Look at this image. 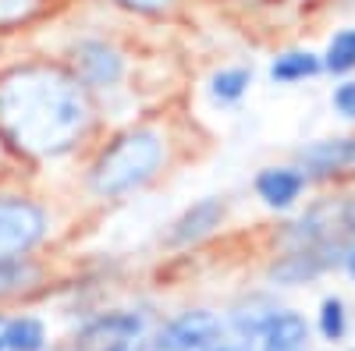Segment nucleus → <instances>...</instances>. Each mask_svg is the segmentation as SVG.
I'll list each match as a JSON object with an SVG mask.
<instances>
[{"label": "nucleus", "mask_w": 355, "mask_h": 351, "mask_svg": "<svg viewBox=\"0 0 355 351\" xmlns=\"http://www.w3.org/2000/svg\"><path fill=\"white\" fill-rule=\"evenodd\" d=\"M89 103L75 78L57 68H18L0 82V132L25 153H61L82 135Z\"/></svg>", "instance_id": "nucleus-1"}, {"label": "nucleus", "mask_w": 355, "mask_h": 351, "mask_svg": "<svg viewBox=\"0 0 355 351\" xmlns=\"http://www.w3.org/2000/svg\"><path fill=\"white\" fill-rule=\"evenodd\" d=\"M164 160V142L153 132L121 135L93 167V188L100 195H125L153 178L157 163Z\"/></svg>", "instance_id": "nucleus-2"}, {"label": "nucleus", "mask_w": 355, "mask_h": 351, "mask_svg": "<svg viewBox=\"0 0 355 351\" xmlns=\"http://www.w3.org/2000/svg\"><path fill=\"white\" fill-rule=\"evenodd\" d=\"M46 234V213L28 199L0 195V259H21Z\"/></svg>", "instance_id": "nucleus-3"}, {"label": "nucleus", "mask_w": 355, "mask_h": 351, "mask_svg": "<svg viewBox=\"0 0 355 351\" xmlns=\"http://www.w3.org/2000/svg\"><path fill=\"white\" fill-rule=\"evenodd\" d=\"M220 337V319L206 309H192V312H182L178 319L160 330L157 337V351H202L217 344Z\"/></svg>", "instance_id": "nucleus-4"}, {"label": "nucleus", "mask_w": 355, "mask_h": 351, "mask_svg": "<svg viewBox=\"0 0 355 351\" xmlns=\"http://www.w3.org/2000/svg\"><path fill=\"white\" fill-rule=\"evenodd\" d=\"M78 75L89 85H110L121 78V57L107 43H82L78 46Z\"/></svg>", "instance_id": "nucleus-5"}, {"label": "nucleus", "mask_w": 355, "mask_h": 351, "mask_svg": "<svg viewBox=\"0 0 355 351\" xmlns=\"http://www.w3.org/2000/svg\"><path fill=\"white\" fill-rule=\"evenodd\" d=\"M220 217H224V210H220V202L217 199H202V202H196V206L174 224V231H171V245H189V242H196V238H202V234H210L217 224H220Z\"/></svg>", "instance_id": "nucleus-6"}, {"label": "nucleus", "mask_w": 355, "mask_h": 351, "mask_svg": "<svg viewBox=\"0 0 355 351\" xmlns=\"http://www.w3.org/2000/svg\"><path fill=\"white\" fill-rule=\"evenodd\" d=\"M306 341H309L306 319L295 316V312H284V316L270 319V327H266V348L263 351H302Z\"/></svg>", "instance_id": "nucleus-7"}, {"label": "nucleus", "mask_w": 355, "mask_h": 351, "mask_svg": "<svg viewBox=\"0 0 355 351\" xmlns=\"http://www.w3.org/2000/svg\"><path fill=\"white\" fill-rule=\"evenodd\" d=\"M306 163L316 174H331V170H352L355 167V138H341V142H320L313 150L302 153Z\"/></svg>", "instance_id": "nucleus-8"}, {"label": "nucleus", "mask_w": 355, "mask_h": 351, "mask_svg": "<svg viewBox=\"0 0 355 351\" xmlns=\"http://www.w3.org/2000/svg\"><path fill=\"white\" fill-rule=\"evenodd\" d=\"M259 195L270 202V206H288V202L299 195L302 188V178L295 170H263L259 181H256Z\"/></svg>", "instance_id": "nucleus-9"}, {"label": "nucleus", "mask_w": 355, "mask_h": 351, "mask_svg": "<svg viewBox=\"0 0 355 351\" xmlns=\"http://www.w3.org/2000/svg\"><path fill=\"white\" fill-rule=\"evenodd\" d=\"M46 327L36 316H15L8 319V351H43Z\"/></svg>", "instance_id": "nucleus-10"}, {"label": "nucleus", "mask_w": 355, "mask_h": 351, "mask_svg": "<svg viewBox=\"0 0 355 351\" xmlns=\"http://www.w3.org/2000/svg\"><path fill=\"white\" fill-rule=\"evenodd\" d=\"M316 71H320V61L313 53H284V57H277L274 68H270V75L277 82H299V78L316 75Z\"/></svg>", "instance_id": "nucleus-11"}, {"label": "nucleus", "mask_w": 355, "mask_h": 351, "mask_svg": "<svg viewBox=\"0 0 355 351\" xmlns=\"http://www.w3.org/2000/svg\"><path fill=\"white\" fill-rule=\"evenodd\" d=\"M36 280V267L21 259H0V295H15Z\"/></svg>", "instance_id": "nucleus-12"}, {"label": "nucleus", "mask_w": 355, "mask_h": 351, "mask_svg": "<svg viewBox=\"0 0 355 351\" xmlns=\"http://www.w3.org/2000/svg\"><path fill=\"white\" fill-rule=\"evenodd\" d=\"M327 68L331 71H352L355 68V28L338 33L327 46Z\"/></svg>", "instance_id": "nucleus-13"}, {"label": "nucleus", "mask_w": 355, "mask_h": 351, "mask_svg": "<svg viewBox=\"0 0 355 351\" xmlns=\"http://www.w3.org/2000/svg\"><path fill=\"white\" fill-rule=\"evenodd\" d=\"M245 85H249V75H245L242 68L220 71V75H214V96L224 100V103H231V100H239V96L245 93Z\"/></svg>", "instance_id": "nucleus-14"}, {"label": "nucleus", "mask_w": 355, "mask_h": 351, "mask_svg": "<svg viewBox=\"0 0 355 351\" xmlns=\"http://www.w3.org/2000/svg\"><path fill=\"white\" fill-rule=\"evenodd\" d=\"M320 327H323V334H327L331 341H338V337L345 334V309H341V302H338V298L323 302V312H320Z\"/></svg>", "instance_id": "nucleus-15"}, {"label": "nucleus", "mask_w": 355, "mask_h": 351, "mask_svg": "<svg viewBox=\"0 0 355 351\" xmlns=\"http://www.w3.org/2000/svg\"><path fill=\"white\" fill-rule=\"evenodd\" d=\"M334 103H338V110H341V114H348L352 121H355V82L341 85V89H338V96H334Z\"/></svg>", "instance_id": "nucleus-16"}, {"label": "nucleus", "mask_w": 355, "mask_h": 351, "mask_svg": "<svg viewBox=\"0 0 355 351\" xmlns=\"http://www.w3.org/2000/svg\"><path fill=\"white\" fill-rule=\"evenodd\" d=\"M121 4H128V8H139V11H160L167 0H121Z\"/></svg>", "instance_id": "nucleus-17"}, {"label": "nucleus", "mask_w": 355, "mask_h": 351, "mask_svg": "<svg viewBox=\"0 0 355 351\" xmlns=\"http://www.w3.org/2000/svg\"><path fill=\"white\" fill-rule=\"evenodd\" d=\"M103 351H139V341H135V337H128V341H114V344H107Z\"/></svg>", "instance_id": "nucleus-18"}, {"label": "nucleus", "mask_w": 355, "mask_h": 351, "mask_svg": "<svg viewBox=\"0 0 355 351\" xmlns=\"http://www.w3.org/2000/svg\"><path fill=\"white\" fill-rule=\"evenodd\" d=\"M0 351H8V316H0Z\"/></svg>", "instance_id": "nucleus-19"}, {"label": "nucleus", "mask_w": 355, "mask_h": 351, "mask_svg": "<svg viewBox=\"0 0 355 351\" xmlns=\"http://www.w3.org/2000/svg\"><path fill=\"white\" fill-rule=\"evenodd\" d=\"M345 224H348V227L355 231V199H352L348 206H345Z\"/></svg>", "instance_id": "nucleus-20"}, {"label": "nucleus", "mask_w": 355, "mask_h": 351, "mask_svg": "<svg viewBox=\"0 0 355 351\" xmlns=\"http://www.w3.org/2000/svg\"><path fill=\"white\" fill-rule=\"evenodd\" d=\"M202 351H234L231 344H210V348H202Z\"/></svg>", "instance_id": "nucleus-21"}, {"label": "nucleus", "mask_w": 355, "mask_h": 351, "mask_svg": "<svg viewBox=\"0 0 355 351\" xmlns=\"http://www.w3.org/2000/svg\"><path fill=\"white\" fill-rule=\"evenodd\" d=\"M348 270H352V277H355V252H352V259H348Z\"/></svg>", "instance_id": "nucleus-22"}]
</instances>
